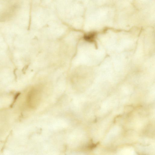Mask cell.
<instances>
[{"mask_svg":"<svg viewBox=\"0 0 155 155\" xmlns=\"http://www.w3.org/2000/svg\"><path fill=\"white\" fill-rule=\"evenodd\" d=\"M95 34L94 33H90L87 34L84 36V39L88 41H92L94 39Z\"/></svg>","mask_w":155,"mask_h":155,"instance_id":"2","label":"cell"},{"mask_svg":"<svg viewBox=\"0 0 155 155\" xmlns=\"http://www.w3.org/2000/svg\"><path fill=\"white\" fill-rule=\"evenodd\" d=\"M41 99V94L40 91L37 89H33L30 92L28 96V104L31 108H35L39 104Z\"/></svg>","mask_w":155,"mask_h":155,"instance_id":"1","label":"cell"}]
</instances>
